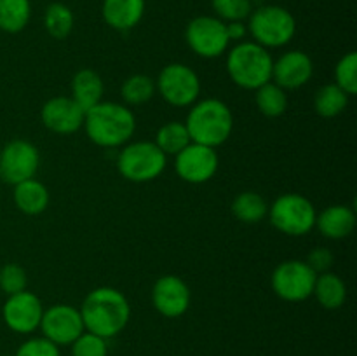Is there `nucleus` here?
<instances>
[{"label":"nucleus","mask_w":357,"mask_h":356,"mask_svg":"<svg viewBox=\"0 0 357 356\" xmlns=\"http://www.w3.org/2000/svg\"><path fill=\"white\" fill-rule=\"evenodd\" d=\"M349 94L342 91L337 84H326L321 87L314 98V108L324 119H333L340 115L349 105Z\"/></svg>","instance_id":"nucleus-28"},{"label":"nucleus","mask_w":357,"mask_h":356,"mask_svg":"<svg viewBox=\"0 0 357 356\" xmlns=\"http://www.w3.org/2000/svg\"><path fill=\"white\" fill-rule=\"evenodd\" d=\"M31 17L30 0H0V30L20 34L28 27Z\"/></svg>","instance_id":"nucleus-23"},{"label":"nucleus","mask_w":357,"mask_h":356,"mask_svg":"<svg viewBox=\"0 0 357 356\" xmlns=\"http://www.w3.org/2000/svg\"><path fill=\"white\" fill-rule=\"evenodd\" d=\"M14 356H61L59 346L45 337H30L20 344Z\"/></svg>","instance_id":"nucleus-34"},{"label":"nucleus","mask_w":357,"mask_h":356,"mask_svg":"<svg viewBox=\"0 0 357 356\" xmlns=\"http://www.w3.org/2000/svg\"><path fill=\"white\" fill-rule=\"evenodd\" d=\"M84 328L100 337H117L128 327L131 318V306L121 290L114 286H100L89 292L79 307Z\"/></svg>","instance_id":"nucleus-1"},{"label":"nucleus","mask_w":357,"mask_h":356,"mask_svg":"<svg viewBox=\"0 0 357 356\" xmlns=\"http://www.w3.org/2000/svg\"><path fill=\"white\" fill-rule=\"evenodd\" d=\"M227 24V35H229L230 42H243L244 37L248 35V24L246 21H230Z\"/></svg>","instance_id":"nucleus-36"},{"label":"nucleus","mask_w":357,"mask_h":356,"mask_svg":"<svg viewBox=\"0 0 357 356\" xmlns=\"http://www.w3.org/2000/svg\"><path fill=\"white\" fill-rule=\"evenodd\" d=\"M305 262L312 267V271L316 272V274H323V272L330 271V267L333 265V253L324 246L314 248Z\"/></svg>","instance_id":"nucleus-35"},{"label":"nucleus","mask_w":357,"mask_h":356,"mask_svg":"<svg viewBox=\"0 0 357 356\" xmlns=\"http://www.w3.org/2000/svg\"><path fill=\"white\" fill-rule=\"evenodd\" d=\"M86 110L72 96H54L40 108L42 124L56 135H73L82 129Z\"/></svg>","instance_id":"nucleus-16"},{"label":"nucleus","mask_w":357,"mask_h":356,"mask_svg":"<svg viewBox=\"0 0 357 356\" xmlns=\"http://www.w3.org/2000/svg\"><path fill=\"white\" fill-rule=\"evenodd\" d=\"M192 302V293L185 279L176 274L160 276L152 286V304L164 318L183 316Z\"/></svg>","instance_id":"nucleus-15"},{"label":"nucleus","mask_w":357,"mask_h":356,"mask_svg":"<svg viewBox=\"0 0 357 356\" xmlns=\"http://www.w3.org/2000/svg\"><path fill=\"white\" fill-rule=\"evenodd\" d=\"M185 126L192 142L216 149L232 136L234 114L225 101L204 98L192 105Z\"/></svg>","instance_id":"nucleus-3"},{"label":"nucleus","mask_w":357,"mask_h":356,"mask_svg":"<svg viewBox=\"0 0 357 356\" xmlns=\"http://www.w3.org/2000/svg\"><path fill=\"white\" fill-rule=\"evenodd\" d=\"M157 93L171 107H192L201 96V79L197 72L185 63H169L160 70L155 80Z\"/></svg>","instance_id":"nucleus-8"},{"label":"nucleus","mask_w":357,"mask_h":356,"mask_svg":"<svg viewBox=\"0 0 357 356\" xmlns=\"http://www.w3.org/2000/svg\"><path fill=\"white\" fill-rule=\"evenodd\" d=\"M155 143L166 156H176L188 143H192L185 122L169 121L160 126L155 133Z\"/></svg>","instance_id":"nucleus-26"},{"label":"nucleus","mask_w":357,"mask_h":356,"mask_svg":"<svg viewBox=\"0 0 357 356\" xmlns=\"http://www.w3.org/2000/svg\"><path fill=\"white\" fill-rule=\"evenodd\" d=\"M274 58L271 51L253 40L237 42L227 51V73L236 86L257 91L272 80Z\"/></svg>","instance_id":"nucleus-4"},{"label":"nucleus","mask_w":357,"mask_h":356,"mask_svg":"<svg viewBox=\"0 0 357 356\" xmlns=\"http://www.w3.org/2000/svg\"><path fill=\"white\" fill-rule=\"evenodd\" d=\"M267 216L271 223L286 236H305L316 227V206L305 195L288 192L268 205Z\"/></svg>","instance_id":"nucleus-7"},{"label":"nucleus","mask_w":357,"mask_h":356,"mask_svg":"<svg viewBox=\"0 0 357 356\" xmlns=\"http://www.w3.org/2000/svg\"><path fill=\"white\" fill-rule=\"evenodd\" d=\"M248 34L253 37V42L265 49L284 47L293 40L296 34V20L286 7L260 6L251 10L248 17Z\"/></svg>","instance_id":"nucleus-5"},{"label":"nucleus","mask_w":357,"mask_h":356,"mask_svg":"<svg viewBox=\"0 0 357 356\" xmlns=\"http://www.w3.org/2000/svg\"><path fill=\"white\" fill-rule=\"evenodd\" d=\"M26 271L20 264L10 262V264H6L0 269V290L6 295H14V293L23 292V290H26Z\"/></svg>","instance_id":"nucleus-33"},{"label":"nucleus","mask_w":357,"mask_h":356,"mask_svg":"<svg viewBox=\"0 0 357 356\" xmlns=\"http://www.w3.org/2000/svg\"><path fill=\"white\" fill-rule=\"evenodd\" d=\"M38 166L40 154L28 140H10L0 150V180L13 187L28 178H35Z\"/></svg>","instance_id":"nucleus-11"},{"label":"nucleus","mask_w":357,"mask_h":356,"mask_svg":"<svg viewBox=\"0 0 357 356\" xmlns=\"http://www.w3.org/2000/svg\"><path fill=\"white\" fill-rule=\"evenodd\" d=\"M312 295L317 302L328 311L340 309L347 300V285L344 279L335 272L328 271L323 274H317L316 285H314Z\"/></svg>","instance_id":"nucleus-22"},{"label":"nucleus","mask_w":357,"mask_h":356,"mask_svg":"<svg viewBox=\"0 0 357 356\" xmlns=\"http://www.w3.org/2000/svg\"><path fill=\"white\" fill-rule=\"evenodd\" d=\"M44 306L33 292L23 290L14 295H7L2 306L3 323L9 330L20 335H30L40 327Z\"/></svg>","instance_id":"nucleus-13"},{"label":"nucleus","mask_w":357,"mask_h":356,"mask_svg":"<svg viewBox=\"0 0 357 356\" xmlns=\"http://www.w3.org/2000/svg\"><path fill=\"white\" fill-rule=\"evenodd\" d=\"M105 84L100 73L91 68H82L72 79V98L84 108L89 110L94 105L103 101Z\"/></svg>","instance_id":"nucleus-21"},{"label":"nucleus","mask_w":357,"mask_h":356,"mask_svg":"<svg viewBox=\"0 0 357 356\" xmlns=\"http://www.w3.org/2000/svg\"><path fill=\"white\" fill-rule=\"evenodd\" d=\"M167 156L153 142H129L121 149L117 157V170L126 180L146 184L164 173Z\"/></svg>","instance_id":"nucleus-6"},{"label":"nucleus","mask_w":357,"mask_h":356,"mask_svg":"<svg viewBox=\"0 0 357 356\" xmlns=\"http://www.w3.org/2000/svg\"><path fill=\"white\" fill-rule=\"evenodd\" d=\"M146 10V0H103L101 16L110 28L129 31L138 27Z\"/></svg>","instance_id":"nucleus-18"},{"label":"nucleus","mask_w":357,"mask_h":356,"mask_svg":"<svg viewBox=\"0 0 357 356\" xmlns=\"http://www.w3.org/2000/svg\"><path fill=\"white\" fill-rule=\"evenodd\" d=\"M70 355L72 356H108V341L107 339L94 335L91 332H84L70 344Z\"/></svg>","instance_id":"nucleus-32"},{"label":"nucleus","mask_w":357,"mask_h":356,"mask_svg":"<svg viewBox=\"0 0 357 356\" xmlns=\"http://www.w3.org/2000/svg\"><path fill=\"white\" fill-rule=\"evenodd\" d=\"M14 205L24 215H40L47 209L51 195L47 187L37 178H28L21 184L14 185Z\"/></svg>","instance_id":"nucleus-20"},{"label":"nucleus","mask_w":357,"mask_h":356,"mask_svg":"<svg viewBox=\"0 0 357 356\" xmlns=\"http://www.w3.org/2000/svg\"><path fill=\"white\" fill-rule=\"evenodd\" d=\"M185 40L188 47L204 59L220 58L229 51L227 24L216 16H197L185 28Z\"/></svg>","instance_id":"nucleus-10"},{"label":"nucleus","mask_w":357,"mask_h":356,"mask_svg":"<svg viewBox=\"0 0 357 356\" xmlns=\"http://www.w3.org/2000/svg\"><path fill=\"white\" fill-rule=\"evenodd\" d=\"M335 84L349 96H354L357 93V54L354 51L338 59L335 66Z\"/></svg>","instance_id":"nucleus-30"},{"label":"nucleus","mask_w":357,"mask_h":356,"mask_svg":"<svg viewBox=\"0 0 357 356\" xmlns=\"http://www.w3.org/2000/svg\"><path fill=\"white\" fill-rule=\"evenodd\" d=\"M42 337L49 339L56 346H70L79 335L86 332L79 307L72 304H54L44 309L40 327Z\"/></svg>","instance_id":"nucleus-12"},{"label":"nucleus","mask_w":357,"mask_h":356,"mask_svg":"<svg viewBox=\"0 0 357 356\" xmlns=\"http://www.w3.org/2000/svg\"><path fill=\"white\" fill-rule=\"evenodd\" d=\"M174 170L178 177L192 185H201L211 180L218 171V152L201 143H188L180 154H176Z\"/></svg>","instance_id":"nucleus-14"},{"label":"nucleus","mask_w":357,"mask_h":356,"mask_svg":"<svg viewBox=\"0 0 357 356\" xmlns=\"http://www.w3.org/2000/svg\"><path fill=\"white\" fill-rule=\"evenodd\" d=\"M317 274L307 262L284 260L274 269L271 278L272 290L286 302H303L312 297Z\"/></svg>","instance_id":"nucleus-9"},{"label":"nucleus","mask_w":357,"mask_h":356,"mask_svg":"<svg viewBox=\"0 0 357 356\" xmlns=\"http://www.w3.org/2000/svg\"><path fill=\"white\" fill-rule=\"evenodd\" d=\"M316 227L328 239H345L354 232L356 212L347 205H331L317 215Z\"/></svg>","instance_id":"nucleus-19"},{"label":"nucleus","mask_w":357,"mask_h":356,"mask_svg":"<svg viewBox=\"0 0 357 356\" xmlns=\"http://www.w3.org/2000/svg\"><path fill=\"white\" fill-rule=\"evenodd\" d=\"M75 16L73 10L63 2H52L45 7L44 13V28L56 40H65L73 30Z\"/></svg>","instance_id":"nucleus-24"},{"label":"nucleus","mask_w":357,"mask_h":356,"mask_svg":"<svg viewBox=\"0 0 357 356\" xmlns=\"http://www.w3.org/2000/svg\"><path fill=\"white\" fill-rule=\"evenodd\" d=\"M155 93V80L152 77L145 75V73H135V75L128 77L121 86L122 100L126 101V105H131V107L146 103V101L152 100Z\"/></svg>","instance_id":"nucleus-29"},{"label":"nucleus","mask_w":357,"mask_h":356,"mask_svg":"<svg viewBox=\"0 0 357 356\" xmlns=\"http://www.w3.org/2000/svg\"><path fill=\"white\" fill-rule=\"evenodd\" d=\"M84 131L87 138L103 149H117L131 142L136 131V115L128 105L100 101L86 112Z\"/></svg>","instance_id":"nucleus-2"},{"label":"nucleus","mask_w":357,"mask_h":356,"mask_svg":"<svg viewBox=\"0 0 357 356\" xmlns=\"http://www.w3.org/2000/svg\"><path fill=\"white\" fill-rule=\"evenodd\" d=\"M232 213L244 223H258L267 216L268 205L258 192L246 191L236 195L232 201Z\"/></svg>","instance_id":"nucleus-25"},{"label":"nucleus","mask_w":357,"mask_h":356,"mask_svg":"<svg viewBox=\"0 0 357 356\" xmlns=\"http://www.w3.org/2000/svg\"><path fill=\"white\" fill-rule=\"evenodd\" d=\"M314 75V63L307 52L293 49L282 52L278 59H274L272 68V82L281 86L282 89H298L309 84Z\"/></svg>","instance_id":"nucleus-17"},{"label":"nucleus","mask_w":357,"mask_h":356,"mask_svg":"<svg viewBox=\"0 0 357 356\" xmlns=\"http://www.w3.org/2000/svg\"><path fill=\"white\" fill-rule=\"evenodd\" d=\"M255 101L257 107L265 117H281L288 110V94L286 89L278 86L275 82H267L255 91Z\"/></svg>","instance_id":"nucleus-27"},{"label":"nucleus","mask_w":357,"mask_h":356,"mask_svg":"<svg viewBox=\"0 0 357 356\" xmlns=\"http://www.w3.org/2000/svg\"><path fill=\"white\" fill-rule=\"evenodd\" d=\"M211 7L223 23L246 21L253 10V0H211Z\"/></svg>","instance_id":"nucleus-31"}]
</instances>
